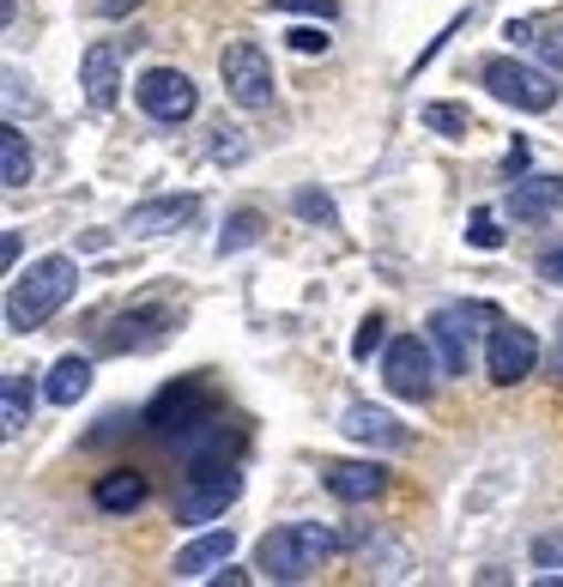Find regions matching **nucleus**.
<instances>
[{
	"label": "nucleus",
	"mask_w": 563,
	"mask_h": 587,
	"mask_svg": "<svg viewBox=\"0 0 563 587\" xmlns=\"http://www.w3.org/2000/svg\"><path fill=\"white\" fill-rule=\"evenodd\" d=\"M73 291H80V261H73V254H43V261H31L24 273H12V285H7V327L12 334L49 327L67 310Z\"/></svg>",
	"instance_id": "nucleus-1"
},
{
	"label": "nucleus",
	"mask_w": 563,
	"mask_h": 587,
	"mask_svg": "<svg viewBox=\"0 0 563 587\" xmlns=\"http://www.w3.org/2000/svg\"><path fill=\"white\" fill-rule=\"evenodd\" d=\"M340 533L334 527H322V521H285V527H273L261 545H254V576L261 581H279V587H291V581H310L315 569L327 564V557L340 552Z\"/></svg>",
	"instance_id": "nucleus-2"
},
{
	"label": "nucleus",
	"mask_w": 563,
	"mask_h": 587,
	"mask_svg": "<svg viewBox=\"0 0 563 587\" xmlns=\"http://www.w3.org/2000/svg\"><path fill=\"white\" fill-rule=\"evenodd\" d=\"M479 85L497 97V104L521 109V116H545V109L557 104V80L545 67H533V61H515V55H491L479 67Z\"/></svg>",
	"instance_id": "nucleus-3"
},
{
	"label": "nucleus",
	"mask_w": 563,
	"mask_h": 587,
	"mask_svg": "<svg viewBox=\"0 0 563 587\" xmlns=\"http://www.w3.org/2000/svg\"><path fill=\"white\" fill-rule=\"evenodd\" d=\"M242 491V472L237 461H219V467H183V491H176V521L183 527H207L212 515H225Z\"/></svg>",
	"instance_id": "nucleus-4"
},
{
	"label": "nucleus",
	"mask_w": 563,
	"mask_h": 587,
	"mask_svg": "<svg viewBox=\"0 0 563 587\" xmlns=\"http://www.w3.org/2000/svg\"><path fill=\"white\" fill-rule=\"evenodd\" d=\"M382 381H388L394 400L406 406H425L430 394H437V357H430V334H400L382 346Z\"/></svg>",
	"instance_id": "nucleus-5"
},
{
	"label": "nucleus",
	"mask_w": 563,
	"mask_h": 587,
	"mask_svg": "<svg viewBox=\"0 0 563 587\" xmlns=\"http://www.w3.org/2000/svg\"><path fill=\"white\" fill-rule=\"evenodd\" d=\"M219 80H225V97L237 109L273 104V61H267V49L249 43V36H237V43L219 49Z\"/></svg>",
	"instance_id": "nucleus-6"
},
{
	"label": "nucleus",
	"mask_w": 563,
	"mask_h": 587,
	"mask_svg": "<svg viewBox=\"0 0 563 587\" xmlns=\"http://www.w3.org/2000/svg\"><path fill=\"white\" fill-rule=\"evenodd\" d=\"M212 412H219V406H212L207 381H170V388H164L158 400L146 406V418H139V424H146L152 437L176 442V437H188L195 424H207Z\"/></svg>",
	"instance_id": "nucleus-7"
},
{
	"label": "nucleus",
	"mask_w": 563,
	"mask_h": 587,
	"mask_svg": "<svg viewBox=\"0 0 563 587\" xmlns=\"http://www.w3.org/2000/svg\"><path fill=\"white\" fill-rule=\"evenodd\" d=\"M134 104L146 109L152 122H164V127H176V122H188L200 109V85L188 80L183 67H146L134 80Z\"/></svg>",
	"instance_id": "nucleus-8"
},
{
	"label": "nucleus",
	"mask_w": 563,
	"mask_h": 587,
	"mask_svg": "<svg viewBox=\"0 0 563 587\" xmlns=\"http://www.w3.org/2000/svg\"><path fill=\"white\" fill-rule=\"evenodd\" d=\"M479 322H491V310L479 303H449L430 315V346L442 352V376H467L472 352H479Z\"/></svg>",
	"instance_id": "nucleus-9"
},
{
	"label": "nucleus",
	"mask_w": 563,
	"mask_h": 587,
	"mask_svg": "<svg viewBox=\"0 0 563 587\" xmlns=\"http://www.w3.org/2000/svg\"><path fill=\"white\" fill-rule=\"evenodd\" d=\"M533 364H540V334H533V327H515V322H497L491 339H484V376H491L497 388H515V381L533 376Z\"/></svg>",
	"instance_id": "nucleus-10"
},
{
	"label": "nucleus",
	"mask_w": 563,
	"mask_h": 587,
	"mask_svg": "<svg viewBox=\"0 0 563 587\" xmlns=\"http://www.w3.org/2000/svg\"><path fill=\"white\" fill-rule=\"evenodd\" d=\"M340 430H345V437L357 442V449H376V454H400L406 442H413V430H406L400 418L388 412V406H369V400L345 406Z\"/></svg>",
	"instance_id": "nucleus-11"
},
{
	"label": "nucleus",
	"mask_w": 563,
	"mask_h": 587,
	"mask_svg": "<svg viewBox=\"0 0 563 587\" xmlns=\"http://www.w3.org/2000/svg\"><path fill=\"white\" fill-rule=\"evenodd\" d=\"M170 322H176L170 303H158V297H152V303H134V310H122V315L110 322L104 346H110V352H152L164 334H170Z\"/></svg>",
	"instance_id": "nucleus-12"
},
{
	"label": "nucleus",
	"mask_w": 563,
	"mask_h": 587,
	"mask_svg": "<svg viewBox=\"0 0 563 587\" xmlns=\"http://www.w3.org/2000/svg\"><path fill=\"white\" fill-rule=\"evenodd\" d=\"M170 449H176V461H183V467H219V461H237V449H242V430L230 424L225 412H212L207 424H195L188 437H176Z\"/></svg>",
	"instance_id": "nucleus-13"
},
{
	"label": "nucleus",
	"mask_w": 563,
	"mask_h": 587,
	"mask_svg": "<svg viewBox=\"0 0 563 587\" xmlns=\"http://www.w3.org/2000/svg\"><path fill=\"white\" fill-rule=\"evenodd\" d=\"M200 212V195H158V200H139V207H127V237H170L183 231L188 219Z\"/></svg>",
	"instance_id": "nucleus-14"
},
{
	"label": "nucleus",
	"mask_w": 563,
	"mask_h": 587,
	"mask_svg": "<svg viewBox=\"0 0 563 587\" xmlns=\"http://www.w3.org/2000/svg\"><path fill=\"white\" fill-rule=\"evenodd\" d=\"M503 212L515 224H545L563 212V176H515V188H509Z\"/></svg>",
	"instance_id": "nucleus-15"
},
{
	"label": "nucleus",
	"mask_w": 563,
	"mask_h": 587,
	"mask_svg": "<svg viewBox=\"0 0 563 587\" xmlns=\"http://www.w3.org/2000/svg\"><path fill=\"white\" fill-rule=\"evenodd\" d=\"M80 85H85V104L104 116V109L122 104V55H115V43H92L80 55Z\"/></svg>",
	"instance_id": "nucleus-16"
},
{
	"label": "nucleus",
	"mask_w": 563,
	"mask_h": 587,
	"mask_svg": "<svg viewBox=\"0 0 563 587\" xmlns=\"http://www.w3.org/2000/svg\"><path fill=\"white\" fill-rule=\"evenodd\" d=\"M322 484L340 496V503H376V496L388 491V467H376V461H327Z\"/></svg>",
	"instance_id": "nucleus-17"
},
{
	"label": "nucleus",
	"mask_w": 563,
	"mask_h": 587,
	"mask_svg": "<svg viewBox=\"0 0 563 587\" xmlns=\"http://www.w3.org/2000/svg\"><path fill=\"white\" fill-rule=\"evenodd\" d=\"M230 552H237V533H230V527H212V533H200V539H188L183 552H176L170 576H176V581H195V576H207L212 564H230Z\"/></svg>",
	"instance_id": "nucleus-18"
},
{
	"label": "nucleus",
	"mask_w": 563,
	"mask_h": 587,
	"mask_svg": "<svg viewBox=\"0 0 563 587\" xmlns=\"http://www.w3.org/2000/svg\"><path fill=\"white\" fill-rule=\"evenodd\" d=\"M146 479H139L134 467H115V472H104V479L92 484V503L104 509V515H134L139 503H146Z\"/></svg>",
	"instance_id": "nucleus-19"
},
{
	"label": "nucleus",
	"mask_w": 563,
	"mask_h": 587,
	"mask_svg": "<svg viewBox=\"0 0 563 587\" xmlns=\"http://www.w3.org/2000/svg\"><path fill=\"white\" fill-rule=\"evenodd\" d=\"M85 388H92V357L67 352V357H55V364H49L43 400H55V406H80V400H85Z\"/></svg>",
	"instance_id": "nucleus-20"
},
{
	"label": "nucleus",
	"mask_w": 563,
	"mask_h": 587,
	"mask_svg": "<svg viewBox=\"0 0 563 587\" xmlns=\"http://www.w3.org/2000/svg\"><path fill=\"white\" fill-rule=\"evenodd\" d=\"M31 406H37L31 369H7V394H0V430H7V437H19V430L31 424Z\"/></svg>",
	"instance_id": "nucleus-21"
},
{
	"label": "nucleus",
	"mask_w": 563,
	"mask_h": 587,
	"mask_svg": "<svg viewBox=\"0 0 563 587\" xmlns=\"http://www.w3.org/2000/svg\"><path fill=\"white\" fill-rule=\"evenodd\" d=\"M31 170H37L31 139H24L19 122H7V127H0V182H7V188H24V182H31Z\"/></svg>",
	"instance_id": "nucleus-22"
},
{
	"label": "nucleus",
	"mask_w": 563,
	"mask_h": 587,
	"mask_svg": "<svg viewBox=\"0 0 563 587\" xmlns=\"http://www.w3.org/2000/svg\"><path fill=\"white\" fill-rule=\"evenodd\" d=\"M261 231H267V219H261L254 207L230 212L225 231H219V254H242V249H254V242H261Z\"/></svg>",
	"instance_id": "nucleus-23"
},
{
	"label": "nucleus",
	"mask_w": 563,
	"mask_h": 587,
	"mask_svg": "<svg viewBox=\"0 0 563 587\" xmlns=\"http://www.w3.org/2000/svg\"><path fill=\"white\" fill-rule=\"evenodd\" d=\"M418 122H425L430 134H442V139H467L472 134V109L467 104H425Z\"/></svg>",
	"instance_id": "nucleus-24"
},
{
	"label": "nucleus",
	"mask_w": 563,
	"mask_h": 587,
	"mask_svg": "<svg viewBox=\"0 0 563 587\" xmlns=\"http://www.w3.org/2000/svg\"><path fill=\"white\" fill-rule=\"evenodd\" d=\"M382 346H388V322H382V315H364L357 334H352V357H357V364H369Z\"/></svg>",
	"instance_id": "nucleus-25"
},
{
	"label": "nucleus",
	"mask_w": 563,
	"mask_h": 587,
	"mask_svg": "<svg viewBox=\"0 0 563 587\" xmlns=\"http://www.w3.org/2000/svg\"><path fill=\"white\" fill-rule=\"evenodd\" d=\"M291 207H298V219H310V224H334L340 219L334 200H327L322 188H298V195H291Z\"/></svg>",
	"instance_id": "nucleus-26"
},
{
	"label": "nucleus",
	"mask_w": 563,
	"mask_h": 587,
	"mask_svg": "<svg viewBox=\"0 0 563 587\" xmlns=\"http://www.w3.org/2000/svg\"><path fill=\"white\" fill-rule=\"evenodd\" d=\"M467 242H472V249H503V231H497V212L491 207H479L467 219Z\"/></svg>",
	"instance_id": "nucleus-27"
},
{
	"label": "nucleus",
	"mask_w": 563,
	"mask_h": 587,
	"mask_svg": "<svg viewBox=\"0 0 563 587\" xmlns=\"http://www.w3.org/2000/svg\"><path fill=\"white\" fill-rule=\"evenodd\" d=\"M322 24H298V31H291V49H298V55H327V43H334V36H327Z\"/></svg>",
	"instance_id": "nucleus-28"
},
{
	"label": "nucleus",
	"mask_w": 563,
	"mask_h": 587,
	"mask_svg": "<svg viewBox=\"0 0 563 587\" xmlns=\"http://www.w3.org/2000/svg\"><path fill=\"white\" fill-rule=\"evenodd\" d=\"M533 564H540V569H563V527H552V533L533 539Z\"/></svg>",
	"instance_id": "nucleus-29"
},
{
	"label": "nucleus",
	"mask_w": 563,
	"mask_h": 587,
	"mask_svg": "<svg viewBox=\"0 0 563 587\" xmlns=\"http://www.w3.org/2000/svg\"><path fill=\"white\" fill-rule=\"evenodd\" d=\"M273 12H310V19H334L340 0H273Z\"/></svg>",
	"instance_id": "nucleus-30"
},
{
	"label": "nucleus",
	"mask_w": 563,
	"mask_h": 587,
	"mask_svg": "<svg viewBox=\"0 0 563 587\" xmlns=\"http://www.w3.org/2000/svg\"><path fill=\"white\" fill-rule=\"evenodd\" d=\"M242 151H249V146L237 139V127H219V139H212V158H219V164H242Z\"/></svg>",
	"instance_id": "nucleus-31"
},
{
	"label": "nucleus",
	"mask_w": 563,
	"mask_h": 587,
	"mask_svg": "<svg viewBox=\"0 0 563 587\" xmlns=\"http://www.w3.org/2000/svg\"><path fill=\"white\" fill-rule=\"evenodd\" d=\"M533 266H540V279H545V285H563V242H552V249H545Z\"/></svg>",
	"instance_id": "nucleus-32"
},
{
	"label": "nucleus",
	"mask_w": 563,
	"mask_h": 587,
	"mask_svg": "<svg viewBox=\"0 0 563 587\" xmlns=\"http://www.w3.org/2000/svg\"><path fill=\"white\" fill-rule=\"evenodd\" d=\"M19 254H24V237H19V224H7V237H0V261H7V273L19 266Z\"/></svg>",
	"instance_id": "nucleus-33"
},
{
	"label": "nucleus",
	"mask_w": 563,
	"mask_h": 587,
	"mask_svg": "<svg viewBox=\"0 0 563 587\" xmlns=\"http://www.w3.org/2000/svg\"><path fill=\"white\" fill-rule=\"evenodd\" d=\"M92 7H97V12H104V19H127V12H134V7H139V0H92Z\"/></svg>",
	"instance_id": "nucleus-34"
},
{
	"label": "nucleus",
	"mask_w": 563,
	"mask_h": 587,
	"mask_svg": "<svg viewBox=\"0 0 563 587\" xmlns=\"http://www.w3.org/2000/svg\"><path fill=\"white\" fill-rule=\"evenodd\" d=\"M503 170H509V176H528V146H521V139H515V146H509Z\"/></svg>",
	"instance_id": "nucleus-35"
},
{
	"label": "nucleus",
	"mask_w": 563,
	"mask_h": 587,
	"mask_svg": "<svg viewBox=\"0 0 563 587\" xmlns=\"http://www.w3.org/2000/svg\"><path fill=\"white\" fill-rule=\"evenodd\" d=\"M552 376L563 381V339H557V357H552Z\"/></svg>",
	"instance_id": "nucleus-36"
}]
</instances>
